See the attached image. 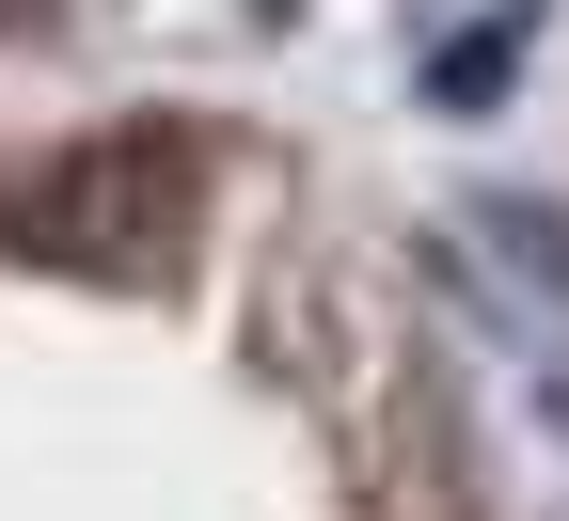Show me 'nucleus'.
<instances>
[{
    "label": "nucleus",
    "mask_w": 569,
    "mask_h": 521,
    "mask_svg": "<svg viewBox=\"0 0 569 521\" xmlns=\"http://www.w3.org/2000/svg\"><path fill=\"white\" fill-rule=\"evenodd\" d=\"M174 221H190V142L174 127H96L63 159H32V174H0V253H48L80 284L174 269Z\"/></svg>",
    "instance_id": "f257e3e1"
},
{
    "label": "nucleus",
    "mask_w": 569,
    "mask_h": 521,
    "mask_svg": "<svg viewBox=\"0 0 569 521\" xmlns=\"http://www.w3.org/2000/svg\"><path fill=\"white\" fill-rule=\"evenodd\" d=\"M490 238H507V269H538V284H553V301H569V238H553V221H538V206H490Z\"/></svg>",
    "instance_id": "f03ea898"
}]
</instances>
